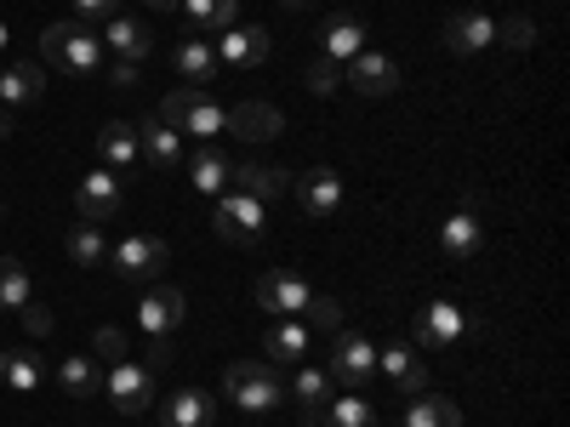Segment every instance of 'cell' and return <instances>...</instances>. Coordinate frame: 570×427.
Segmentation results:
<instances>
[{
	"label": "cell",
	"instance_id": "obj_2",
	"mask_svg": "<svg viewBox=\"0 0 570 427\" xmlns=\"http://www.w3.org/2000/svg\"><path fill=\"white\" fill-rule=\"evenodd\" d=\"M160 120L177 126V131H195V137H217V131H228V109H223L217 98H206L200 86H177L171 98L160 103Z\"/></svg>",
	"mask_w": 570,
	"mask_h": 427
},
{
	"label": "cell",
	"instance_id": "obj_24",
	"mask_svg": "<svg viewBox=\"0 0 570 427\" xmlns=\"http://www.w3.org/2000/svg\"><path fill=\"white\" fill-rule=\"evenodd\" d=\"M365 52V29H360V18H325V29H320V58H331V63H348V58H360Z\"/></svg>",
	"mask_w": 570,
	"mask_h": 427
},
{
	"label": "cell",
	"instance_id": "obj_15",
	"mask_svg": "<svg viewBox=\"0 0 570 427\" xmlns=\"http://www.w3.org/2000/svg\"><path fill=\"white\" fill-rule=\"evenodd\" d=\"M445 52L451 58H473V52H485V46L497 40V18L491 12H456V18H445Z\"/></svg>",
	"mask_w": 570,
	"mask_h": 427
},
{
	"label": "cell",
	"instance_id": "obj_22",
	"mask_svg": "<svg viewBox=\"0 0 570 427\" xmlns=\"http://www.w3.org/2000/svg\"><path fill=\"white\" fill-rule=\"evenodd\" d=\"M177 12H183L188 34H223L240 18V0H177Z\"/></svg>",
	"mask_w": 570,
	"mask_h": 427
},
{
	"label": "cell",
	"instance_id": "obj_1",
	"mask_svg": "<svg viewBox=\"0 0 570 427\" xmlns=\"http://www.w3.org/2000/svg\"><path fill=\"white\" fill-rule=\"evenodd\" d=\"M40 58L63 75H98L104 69V40L86 23H46L40 29Z\"/></svg>",
	"mask_w": 570,
	"mask_h": 427
},
{
	"label": "cell",
	"instance_id": "obj_3",
	"mask_svg": "<svg viewBox=\"0 0 570 427\" xmlns=\"http://www.w3.org/2000/svg\"><path fill=\"white\" fill-rule=\"evenodd\" d=\"M223 394L240 405V410H252V416H268L279 399H285V388H279V376L263 365V359H240V365H228V376H223Z\"/></svg>",
	"mask_w": 570,
	"mask_h": 427
},
{
	"label": "cell",
	"instance_id": "obj_11",
	"mask_svg": "<svg viewBox=\"0 0 570 427\" xmlns=\"http://www.w3.org/2000/svg\"><path fill=\"white\" fill-rule=\"evenodd\" d=\"M131 126H137V155H142V166H155V171L183 166V137H177V126H166L160 115H142V120H131Z\"/></svg>",
	"mask_w": 570,
	"mask_h": 427
},
{
	"label": "cell",
	"instance_id": "obj_21",
	"mask_svg": "<svg viewBox=\"0 0 570 427\" xmlns=\"http://www.w3.org/2000/svg\"><path fill=\"white\" fill-rule=\"evenodd\" d=\"M228 182H240V195H252V200H274V195H285L292 188V171L285 166H268V160H246V166H234L228 171Z\"/></svg>",
	"mask_w": 570,
	"mask_h": 427
},
{
	"label": "cell",
	"instance_id": "obj_32",
	"mask_svg": "<svg viewBox=\"0 0 570 427\" xmlns=\"http://www.w3.org/2000/svg\"><path fill=\"white\" fill-rule=\"evenodd\" d=\"M292 394L303 399V421H314V416L331 405V376H325L320 365H303V370H297V383H292Z\"/></svg>",
	"mask_w": 570,
	"mask_h": 427
},
{
	"label": "cell",
	"instance_id": "obj_16",
	"mask_svg": "<svg viewBox=\"0 0 570 427\" xmlns=\"http://www.w3.org/2000/svg\"><path fill=\"white\" fill-rule=\"evenodd\" d=\"M98 40L109 46V52H115L120 63H142V58L155 52V29L142 23V18H126V12H115V18L104 23V34H98Z\"/></svg>",
	"mask_w": 570,
	"mask_h": 427
},
{
	"label": "cell",
	"instance_id": "obj_46",
	"mask_svg": "<svg viewBox=\"0 0 570 427\" xmlns=\"http://www.w3.org/2000/svg\"><path fill=\"white\" fill-rule=\"evenodd\" d=\"M0 52H7V23H0Z\"/></svg>",
	"mask_w": 570,
	"mask_h": 427
},
{
	"label": "cell",
	"instance_id": "obj_17",
	"mask_svg": "<svg viewBox=\"0 0 570 427\" xmlns=\"http://www.w3.org/2000/svg\"><path fill=\"white\" fill-rule=\"evenodd\" d=\"M183 314H188V297L177 291V285H155L137 308V325L149 330V337H171V330L183 325Z\"/></svg>",
	"mask_w": 570,
	"mask_h": 427
},
{
	"label": "cell",
	"instance_id": "obj_26",
	"mask_svg": "<svg viewBox=\"0 0 570 427\" xmlns=\"http://www.w3.org/2000/svg\"><path fill=\"white\" fill-rule=\"evenodd\" d=\"M0 383H7L12 394H35L46 383V359L29 354V348H7L0 354Z\"/></svg>",
	"mask_w": 570,
	"mask_h": 427
},
{
	"label": "cell",
	"instance_id": "obj_42",
	"mask_svg": "<svg viewBox=\"0 0 570 427\" xmlns=\"http://www.w3.org/2000/svg\"><path fill=\"white\" fill-rule=\"evenodd\" d=\"M18 319H23V330H29V337H46V330H52V314H46L40 302H29V308H18Z\"/></svg>",
	"mask_w": 570,
	"mask_h": 427
},
{
	"label": "cell",
	"instance_id": "obj_27",
	"mask_svg": "<svg viewBox=\"0 0 570 427\" xmlns=\"http://www.w3.org/2000/svg\"><path fill=\"white\" fill-rule=\"evenodd\" d=\"M98 160H104L109 171H131V166H142V155H137V126H126V120L104 126V137H98Z\"/></svg>",
	"mask_w": 570,
	"mask_h": 427
},
{
	"label": "cell",
	"instance_id": "obj_14",
	"mask_svg": "<svg viewBox=\"0 0 570 427\" xmlns=\"http://www.w3.org/2000/svg\"><path fill=\"white\" fill-rule=\"evenodd\" d=\"M376 370H383L400 394H422V388H428V365H422V348H416V342L376 348Z\"/></svg>",
	"mask_w": 570,
	"mask_h": 427
},
{
	"label": "cell",
	"instance_id": "obj_38",
	"mask_svg": "<svg viewBox=\"0 0 570 427\" xmlns=\"http://www.w3.org/2000/svg\"><path fill=\"white\" fill-rule=\"evenodd\" d=\"M337 86H343V69L331 63V58H314V63H308V91H320V98H331V91H337Z\"/></svg>",
	"mask_w": 570,
	"mask_h": 427
},
{
	"label": "cell",
	"instance_id": "obj_35",
	"mask_svg": "<svg viewBox=\"0 0 570 427\" xmlns=\"http://www.w3.org/2000/svg\"><path fill=\"white\" fill-rule=\"evenodd\" d=\"M263 354H268L274 365H297V359L308 354V330H303V325H274L268 342H263Z\"/></svg>",
	"mask_w": 570,
	"mask_h": 427
},
{
	"label": "cell",
	"instance_id": "obj_37",
	"mask_svg": "<svg viewBox=\"0 0 570 427\" xmlns=\"http://www.w3.org/2000/svg\"><path fill=\"white\" fill-rule=\"evenodd\" d=\"M497 40H508L513 52H531V46H537V23L531 18H508V23H497Z\"/></svg>",
	"mask_w": 570,
	"mask_h": 427
},
{
	"label": "cell",
	"instance_id": "obj_7",
	"mask_svg": "<svg viewBox=\"0 0 570 427\" xmlns=\"http://www.w3.org/2000/svg\"><path fill=\"white\" fill-rule=\"evenodd\" d=\"M109 257H115V274H120V279L149 285V279L171 262V246L160 240V234H126V240H120Z\"/></svg>",
	"mask_w": 570,
	"mask_h": 427
},
{
	"label": "cell",
	"instance_id": "obj_30",
	"mask_svg": "<svg viewBox=\"0 0 570 427\" xmlns=\"http://www.w3.org/2000/svg\"><path fill=\"white\" fill-rule=\"evenodd\" d=\"M58 388H63L69 399H86V394L104 388V370L91 365V354H69V359L58 365Z\"/></svg>",
	"mask_w": 570,
	"mask_h": 427
},
{
	"label": "cell",
	"instance_id": "obj_47",
	"mask_svg": "<svg viewBox=\"0 0 570 427\" xmlns=\"http://www.w3.org/2000/svg\"><path fill=\"white\" fill-rule=\"evenodd\" d=\"M285 7H308V0H285Z\"/></svg>",
	"mask_w": 570,
	"mask_h": 427
},
{
	"label": "cell",
	"instance_id": "obj_44",
	"mask_svg": "<svg viewBox=\"0 0 570 427\" xmlns=\"http://www.w3.org/2000/svg\"><path fill=\"white\" fill-rule=\"evenodd\" d=\"M12 126H18V115H12L7 103H0V142H7V137H12Z\"/></svg>",
	"mask_w": 570,
	"mask_h": 427
},
{
	"label": "cell",
	"instance_id": "obj_40",
	"mask_svg": "<svg viewBox=\"0 0 570 427\" xmlns=\"http://www.w3.org/2000/svg\"><path fill=\"white\" fill-rule=\"evenodd\" d=\"M303 314H308L320 330H337V325H343V302H337V297H308Z\"/></svg>",
	"mask_w": 570,
	"mask_h": 427
},
{
	"label": "cell",
	"instance_id": "obj_6",
	"mask_svg": "<svg viewBox=\"0 0 570 427\" xmlns=\"http://www.w3.org/2000/svg\"><path fill=\"white\" fill-rule=\"evenodd\" d=\"M212 228H217V240H223V246H234V251L257 246V240H263V228H268L263 200H252V195H240V188H234V195H223V200H217Z\"/></svg>",
	"mask_w": 570,
	"mask_h": 427
},
{
	"label": "cell",
	"instance_id": "obj_45",
	"mask_svg": "<svg viewBox=\"0 0 570 427\" xmlns=\"http://www.w3.org/2000/svg\"><path fill=\"white\" fill-rule=\"evenodd\" d=\"M149 7H155V12H171V7H177V0H149Z\"/></svg>",
	"mask_w": 570,
	"mask_h": 427
},
{
	"label": "cell",
	"instance_id": "obj_5",
	"mask_svg": "<svg viewBox=\"0 0 570 427\" xmlns=\"http://www.w3.org/2000/svg\"><path fill=\"white\" fill-rule=\"evenodd\" d=\"M104 394H109V405H115L120 416H142V410L160 399V376H155L149 365H137V359H120V365H109V376H104Z\"/></svg>",
	"mask_w": 570,
	"mask_h": 427
},
{
	"label": "cell",
	"instance_id": "obj_39",
	"mask_svg": "<svg viewBox=\"0 0 570 427\" xmlns=\"http://www.w3.org/2000/svg\"><path fill=\"white\" fill-rule=\"evenodd\" d=\"M91 348H98V359H109V365L131 359V348H126V330H115V325H104L98 337H91Z\"/></svg>",
	"mask_w": 570,
	"mask_h": 427
},
{
	"label": "cell",
	"instance_id": "obj_23",
	"mask_svg": "<svg viewBox=\"0 0 570 427\" xmlns=\"http://www.w3.org/2000/svg\"><path fill=\"white\" fill-rule=\"evenodd\" d=\"M160 427H212V394L177 388L160 399Z\"/></svg>",
	"mask_w": 570,
	"mask_h": 427
},
{
	"label": "cell",
	"instance_id": "obj_18",
	"mask_svg": "<svg viewBox=\"0 0 570 427\" xmlns=\"http://www.w3.org/2000/svg\"><path fill=\"white\" fill-rule=\"evenodd\" d=\"M75 206H80V217L86 222H104V217H115L120 211V177L104 166V171H86L80 177V188H75Z\"/></svg>",
	"mask_w": 570,
	"mask_h": 427
},
{
	"label": "cell",
	"instance_id": "obj_13",
	"mask_svg": "<svg viewBox=\"0 0 570 427\" xmlns=\"http://www.w3.org/2000/svg\"><path fill=\"white\" fill-rule=\"evenodd\" d=\"M360 98H389V91H400V63L389 52H360L348 58V75H343Z\"/></svg>",
	"mask_w": 570,
	"mask_h": 427
},
{
	"label": "cell",
	"instance_id": "obj_36",
	"mask_svg": "<svg viewBox=\"0 0 570 427\" xmlns=\"http://www.w3.org/2000/svg\"><path fill=\"white\" fill-rule=\"evenodd\" d=\"M405 427H462V410L451 399H411L405 405Z\"/></svg>",
	"mask_w": 570,
	"mask_h": 427
},
{
	"label": "cell",
	"instance_id": "obj_19",
	"mask_svg": "<svg viewBox=\"0 0 570 427\" xmlns=\"http://www.w3.org/2000/svg\"><path fill=\"white\" fill-rule=\"evenodd\" d=\"M297 200H303L308 217H331V211L343 206V171H331V166L303 171V177H297Z\"/></svg>",
	"mask_w": 570,
	"mask_h": 427
},
{
	"label": "cell",
	"instance_id": "obj_8",
	"mask_svg": "<svg viewBox=\"0 0 570 427\" xmlns=\"http://www.w3.org/2000/svg\"><path fill=\"white\" fill-rule=\"evenodd\" d=\"M462 330H468V319H462V308L456 302H428L422 314H416V348L422 354H445V348H456L462 342Z\"/></svg>",
	"mask_w": 570,
	"mask_h": 427
},
{
	"label": "cell",
	"instance_id": "obj_28",
	"mask_svg": "<svg viewBox=\"0 0 570 427\" xmlns=\"http://www.w3.org/2000/svg\"><path fill=\"white\" fill-rule=\"evenodd\" d=\"M308 427H376V405H371V394H343V399H331Z\"/></svg>",
	"mask_w": 570,
	"mask_h": 427
},
{
	"label": "cell",
	"instance_id": "obj_33",
	"mask_svg": "<svg viewBox=\"0 0 570 427\" xmlns=\"http://www.w3.org/2000/svg\"><path fill=\"white\" fill-rule=\"evenodd\" d=\"M228 160L217 155V149H200L195 160H188V182H195L200 188V195H223V188H228Z\"/></svg>",
	"mask_w": 570,
	"mask_h": 427
},
{
	"label": "cell",
	"instance_id": "obj_43",
	"mask_svg": "<svg viewBox=\"0 0 570 427\" xmlns=\"http://www.w3.org/2000/svg\"><path fill=\"white\" fill-rule=\"evenodd\" d=\"M109 86H115V91H131V86H137V63H120V58H115V63H109Z\"/></svg>",
	"mask_w": 570,
	"mask_h": 427
},
{
	"label": "cell",
	"instance_id": "obj_4",
	"mask_svg": "<svg viewBox=\"0 0 570 427\" xmlns=\"http://www.w3.org/2000/svg\"><path fill=\"white\" fill-rule=\"evenodd\" d=\"M325 376H331V383H343L348 394H371V383H376V348L360 337V330H337Z\"/></svg>",
	"mask_w": 570,
	"mask_h": 427
},
{
	"label": "cell",
	"instance_id": "obj_12",
	"mask_svg": "<svg viewBox=\"0 0 570 427\" xmlns=\"http://www.w3.org/2000/svg\"><path fill=\"white\" fill-rule=\"evenodd\" d=\"M440 251H445L451 262H473V257L485 251V228H480V211H473V200L440 222Z\"/></svg>",
	"mask_w": 570,
	"mask_h": 427
},
{
	"label": "cell",
	"instance_id": "obj_9",
	"mask_svg": "<svg viewBox=\"0 0 570 427\" xmlns=\"http://www.w3.org/2000/svg\"><path fill=\"white\" fill-rule=\"evenodd\" d=\"M308 279L303 274H292V268H274V274H263L257 279V302H263V314H274V319H292V314H303L308 308Z\"/></svg>",
	"mask_w": 570,
	"mask_h": 427
},
{
	"label": "cell",
	"instance_id": "obj_41",
	"mask_svg": "<svg viewBox=\"0 0 570 427\" xmlns=\"http://www.w3.org/2000/svg\"><path fill=\"white\" fill-rule=\"evenodd\" d=\"M120 12V0H75V18L80 23H109Z\"/></svg>",
	"mask_w": 570,
	"mask_h": 427
},
{
	"label": "cell",
	"instance_id": "obj_34",
	"mask_svg": "<svg viewBox=\"0 0 570 427\" xmlns=\"http://www.w3.org/2000/svg\"><path fill=\"white\" fill-rule=\"evenodd\" d=\"M63 246H69V257H75L80 268H98V262L109 257V246H104V228H98V222H75Z\"/></svg>",
	"mask_w": 570,
	"mask_h": 427
},
{
	"label": "cell",
	"instance_id": "obj_29",
	"mask_svg": "<svg viewBox=\"0 0 570 427\" xmlns=\"http://www.w3.org/2000/svg\"><path fill=\"white\" fill-rule=\"evenodd\" d=\"M40 91H46V75H40L35 63H12L7 75H0V103H7V109L40 103Z\"/></svg>",
	"mask_w": 570,
	"mask_h": 427
},
{
	"label": "cell",
	"instance_id": "obj_10",
	"mask_svg": "<svg viewBox=\"0 0 570 427\" xmlns=\"http://www.w3.org/2000/svg\"><path fill=\"white\" fill-rule=\"evenodd\" d=\"M263 58H268V29H257V23H234V29L217 34V63H223V69L246 75V69H257Z\"/></svg>",
	"mask_w": 570,
	"mask_h": 427
},
{
	"label": "cell",
	"instance_id": "obj_20",
	"mask_svg": "<svg viewBox=\"0 0 570 427\" xmlns=\"http://www.w3.org/2000/svg\"><path fill=\"white\" fill-rule=\"evenodd\" d=\"M228 131L234 137H246V142H274L279 131H285V115L274 109V103H240V109H228Z\"/></svg>",
	"mask_w": 570,
	"mask_h": 427
},
{
	"label": "cell",
	"instance_id": "obj_25",
	"mask_svg": "<svg viewBox=\"0 0 570 427\" xmlns=\"http://www.w3.org/2000/svg\"><path fill=\"white\" fill-rule=\"evenodd\" d=\"M171 63H177V75H183L188 86H200V80H212V75H217V46H212L206 34H188V40H177Z\"/></svg>",
	"mask_w": 570,
	"mask_h": 427
},
{
	"label": "cell",
	"instance_id": "obj_31",
	"mask_svg": "<svg viewBox=\"0 0 570 427\" xmlns=\"http://www.w3.org/2000/svg\"><path fill=\"white\" fill-rule=\"evenodd\" d=\"M29 302H35V279H29V268H23L18 257H0V308L18 314V308H29Z\"/></svg>",
	"mask_w": 570,
	"mask_h": 427
}]
</instances>
